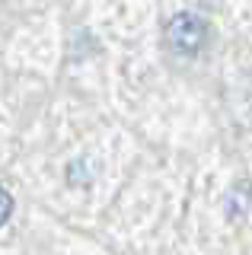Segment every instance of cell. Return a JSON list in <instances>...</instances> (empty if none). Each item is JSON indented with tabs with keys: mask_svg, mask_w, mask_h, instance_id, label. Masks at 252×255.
Returning a JSON list of instances; mask_svg holds the SVG:
<instances>
[{
	"mask_svg": "<svg viewBox=\"0 0 252 255\" xmlns=\"http://www.w3.org/2000/svg\"><path fill=\"white\" fill-rule=\"evenodd\" d=\"M208 38V22L195 13H176L166 26V42L176 54H198Z\"/></svg>",
	"mask_w": 252,
	"mask_h": 255,
	"instance_id": "obj_1",
	"label": "cell"
},
{
	"mask_svg": "<svg viewBox=\"0 0 252 255\" xmlns=\"http://www.w3.org/2000/svg\"><path fill=\"white\" fill-rule=\"evenodd\" d=\"M10 214H13V198H10V191L0 185V227L10 220Z\"/></svg>",
	"mask_w": 252,
	"mask_h": 255,
	"instance_id": "obj_2",
	"label": "cell"
}]
</instances>
